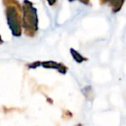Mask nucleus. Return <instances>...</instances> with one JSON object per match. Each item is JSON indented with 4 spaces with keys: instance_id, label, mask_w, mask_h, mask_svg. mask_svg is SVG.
<instances>
[{
    "instance_id": "nucleus-1",
    "label": "nucleus",
    "mask_w": 126,
    "mask_h": 126,
    "mask_svg": "<svg viewBox=\"0 0 126 126\" xmlns=\"http://www.w3.org/2000/svg\"><path fill=\"white\" fill-rule=\"evenodd\" d=\"M75 126H82V125H81L80 124H77V125H75Z\"/></svg>"
}]
</instances>
